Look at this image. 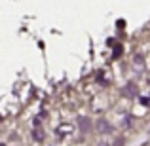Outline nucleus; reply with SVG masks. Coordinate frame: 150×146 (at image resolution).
I'll use <instances>...</instances> for the list:
<instances>
[{
	"instance_id": "obj_1",
	"label": "nucleus",
	"mask_w": 150,
	"mask_h": 146,
	"mask_svg": "<svg viewBox=\"0 0 150 146\" xmlns=\"http://www.w3.org/2000/svg\"><path fill=\"white\" fill-rule=\"evenodd\" d=\"M99 131H112V127H110L108 123H105V121H99Z\"/></svg>"
},
{
	"instance_id": "obj_2",
	"label": "nucleus",
	"mask_w": 150,
	"mask_h": 146,
	"mask_svg": "<svg viewBox=\"0 0 150 146\" xmlns=\"http://www.w3.org/2000/svg\"><path fill=\"white\" fill-rule=\"evenodd\" d=\"M34 139H36L38 142H42V140H44V135H42V131L38 129V125H36V131H34Z\"/></svg>"
},
{
	"instance_id": "obj_3",
	"label": "nucleus",
	"mask_w": 150,
	"mask_h": 146,
	"mask_svg": "<svg viewBox=\"0 0 150 146\" xmlns=\"http://www.w3.org/2000/svg\"><path fill=\"white\" fill-rule=\"evenodd\" d=\"M135 65H139L141 68H143V57H141V55H137V57H135Z\"/></svg>"
}]
</instances>
